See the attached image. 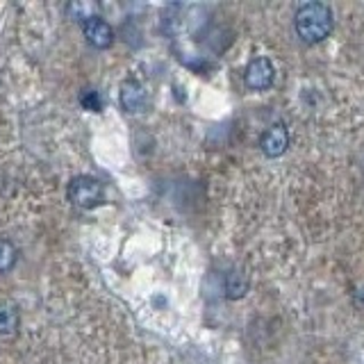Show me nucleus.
Masks as SVG:
<instances>
[{"mask_svg":"<svg viewBox=\"0 0 364 364\" xmlns=\"http://www.w3.org/2000/svg\"><path fill=\"white\" fill-rule=\"evenodd\" d=\"M294 26L303 41L318 43L333 32V11L323 3H305L296 11Z\"/></svg>","mask_w":364,"mask_h":364,"instance_id":"f257e3e1","label":"nucleus"},{"mask_svg":"<svg viewBox=\"0 0 364 364\" xmlns=\"http://www.w3.org/2000/svg\"><path fill=\"white\" fill-rule=\"evenodd\" d=\"M68 198L75 203L77 208H96L102 200V187L96 178L91 176H77L68 185Z\"/></svg>","mask_w":364,"mask_h":364,"instance_id":"f03ea898","label":"nucleus"},{"mask_svg":"<svg viewBox=\"0 0 364 364\" xmlns=\"http://www.w3.org/2000/svg\"><path fill=\"white\" fill-rule=\"evenodd\" d=\"M273 77H276V68H273V64L267 57H257L246 68V85L255 91L269 89L273 85Z\"/></svg>","mask_w":364,"mask_h":364,"instance_id":"7ed1b4c3","label":"nucleus"},{"mask_svg":"<svg viewBox=\"0 0 364 364\" xmlns=\"http://www.w3.org/2000/svg\"><path fill=\"white\" fill-rule=\"evenodd\" d=\"M82 32H85L87 41L94 46V48H109L112 41H114V30L100 16L85 21L82 23Z\"/></svg>","mask_w":364,"mask_h":364,"instance_id":"20e7f679","label":"nucleus"},{"mask_svg":"<svg viewBox=\"0 0 364 364\" xmlns=\"http://www.w3.org/2000/svg\"><path fill=\"white\" fill-rule=\"evenodd\" d=\"M262 151H264V155L269 157H280L284 151H287L289 146V132L284 125H273V128H269L264 134H262Z\"/></svg>","mask_w":364,"mask_h":364,"instance_id":"39448f33","label":"nucleus"},{"mask_svg":"<svg viewBox=\"0 0 364 364\" xmlns=\"http://www.w3.org/2000/svg\"><path fill=\"white\" fill-rule=\"evenodd\" d=\"M121 105L128 112H141L146 107V89L130 80L121 87Z\"/></svg>","mask_w":364,"mask_h":364,"instance_id":"423d86ee","label":"nucleus"},{"mask_svg":"<svg viewBox=\"0 0 364 364\" xmlns=\"http://www.w3.org/2000/svg\"><path fill=\"white\" fill-rule=\"evenodd\" d=\"M18 328V314L14 307L0 305V335H14Z\"/></svg>","mask_w":364,"mask_h":364,"instance_id":"0eeeda50","label":"nucleus"},{"mask_svg":"<svg viewBox=\"0 0 364 364\" xmlns=\"http://www.w3.org/2000/svg\"><path fill=\"white\" fill-rule=\"evenodd\" d=\"M16 264V248L11 242L0 237V271H9Z\"/></svg>","mask_w":364,"mask_h":364,"instance_id":"6e6552de","label":"nucleus"},{"mask_svg":"<svg viewBox=\"0 0 364 364\" xmlns=\"http://www.w3.org/2000/svg\"><path fill=\"white\" fill-rule=\"evenodd\" d=\"M68 14H71L75 21L85 23V21L96 16V5H91V3H73V5H68Z\"/></svg>","mask_w":364,"mask_h":364,"instance_id":"1a4fd4ad","label":"nucleus"},{"mask_svg":"<svg viewBox=\"0 0 364 364\" xmlns=\"http://www.w3.org/2000/svg\"><path fill=\"white\" fill-rule=\"evenodd\" d=\"M246 291V280L239 276V273H232L230 278H228V296H232V299H239Z\"/></svg>","mask_w":364,"mask_h":364,"instance_id":"9d476101","label":"nucleus"},{"mask_svg":"<svg viewBox=\"0 0 364 364\" xmlns=\"http://www.w3.org/2000/svg\"><path fill=\"white\" fill-rule=\"evenodd\" d=\"M80 102H82V107L89 109V112H100L102 109V100H100V96L96 94V91H87V94H82Z\"/></svg>","mask_w":364,"mask_h":364,"instance_id":"9b49d317","label":"nucleus"}]
</instances>
